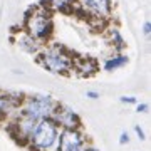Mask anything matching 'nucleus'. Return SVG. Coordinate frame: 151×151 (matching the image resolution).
Returning a JSON list of instances; mask_svg holds the SVG:
<instances>
[{"label":"nucleus","mask_w":151,"mask_h":151,"mask_svg":"<svg viewBox=\"0 0 151 151\" xmlns=\"http://www.w3.org/2000/svg\"><path fill=\"white\" fill-rule=\"evenodd\" d=\"M20 29L27 35L35 39L39 44L45 45V44L54 40V14L49 9L42 7L40 4H35L25 10Z\"/></svg>","instance_id":"1"},{"label":"nucleus","mask_w":151,"mask_h":151,"mask_svg":"<svg viewBox=\"0 0 151 151\" xmlns=\"http://www.w3.org/2000/svg\"><path fill=\"white\" fill-rule=\"evenodd\" d=\"M74 57L72 50L52 40L40 47L35 55V62L54 76H70L74 69Z\"/></svg>","instance_id":"2"},{"label":"nucleus","mask_w":151,"mask_h":151,"mask_svg":"<svg viewBox=\"0 0 151 151\" xmlns=\"http://www.w3.org/2000/svg\"><path fill=\"white\" fill-rule=\"evenodd\" d=\"M72 14L86 17L91 25L104 29L113 22L114 4L113 0H76Z\"/></svg>","instance_id":"3"},{"label":"nucleus","mask_w":151,"mask_h":151,"mask_svg":"<svg viewBox=\"0 0 151 151\" xmlns=\"http://www.w3.org/2000/svg\"><path fill=\"white\" fill-rule=\"evenodd\" d=\"M57 103L59 101H55L50 94H25L17 108V114H22L34 121L49 119L52 118Z\"/></svg>","instance_id":"4"},{"label":"nucleus","mask_w":151,"mask_h":151,"mask_svg":"<svg viewBox=\"0 0 151 151\" xmlns=\"http://www.w3.org/2000/svg\"><path fill=\"white\" fill-rule=\"evenodd\" d=\"M60 128L54 123V119H42L39 121L34 133L29 138L27 146L30 151H54L57 148Z\"/></svg>","instance_id":"5"},{"label":"nucleus","mask_w":151,"mask_h":151,"mask_svg":"<svg viewBox=\"0 0 151 151\" xmlns=\"http://www.w3.org/2000/svg\"><path fill=\"white\" fill-rule=\"evenodd\" d=\"M89 145L86 133L82 128L76 129H60L59 139H57V151H84Z\"/></svg>","instance_id":"6"},{"label":"nucleus","mask_w":151,"mask_h":151,"mask_svg":"<svg viewBox=\"0 0 151 151\" xmlns=\"http://www.w3.org/2000/svg\"><path fill=\"white\" fill-rule=\"evenodd\" d=\"M39 121H34L30 118H25V116H22V114H14L12 116V121H10V126H9V131H10V134L15 138L20 145H27L29 143V138L30 134L34 133L35 129V126H37Z\"/></svg>","instance_id":"7"},{"label":"nucleus","mask_w":151,"mask_h":151,"mask_svg":"<svg viewBox=\"0 0 151 151\" xmlns=\"http://www.w3.org/2000/svg\"><path fill=\"white\" fill-rule=\"evenodd\" d=\"M52 119H54V123L59 126L60 129L82 128L79 114L76 113L70 106H65V104H62V103H57V106H55V109H54V114H52Z\"/></svg>","instance_id":"8"},{"label":"nucleus","mask_w":151,"mask_h":151,"mask_svg":"<svg viewBox=\"0 0 151 151\" xmlns=\"http://www.w3.org/2000/svg\"><path fill=\"white\" fill-rule=\"evenodd\" d=\"M25 94L12 91H2L0 89V119L12 118L17 113V108Z\"/></svg>","instance_id":"9"},{"label":"nucleus","mask_w":151,"mask_h":151,"mask_svg":"<svg viewBox=\"0 0 151 151\" xmlns=\"http://www.w3.org/2000/svg\"><path fill=\"white\" fill-rule=\"evenodd\" d=\"M99 72V62L92 57H86V55H81V57H74V69H72V74L79 76V77H92Z\"/></svg>","instance_id":"10"},{"label":"nucleus","mask_w":151,"mask_h":151,"mask_svg":"<svg viewBox=\"0 0 151 151\" xmlns=\"http://www.w3.org/2000/svg\"><path fill=\"white\" fill-rule=\"evenodd\" d=\"M104 35H106V40H108V44L111 45V49H113L114 52H124L126 40H124V35L118 25H114L113 22L108 24L104 27Z\"/></svg>","instance_id":"11"},{"label":"nucleus","mask_w":151,"mask_h":151,"mask_svg":"<svg viewBox=\"0 0 151 151\" xmlns=\"http://www.w3.org/2000/svg\"><path fill=\"white\" fill-rule=\"evenodd\" d=\"M15 44L24 54L34 55V57L39 54V50H40V47H42V44H39L35 39H32L30 35H27L22 29L15 34Z\"/></svg>","instance_id":"12"},{"label":"nucleus","mask_w":151,"mask_h":151,"mask_svg":"<svg viewBox=\"0 0 151 151\" xmlns=\"http://www.w3.org/2000/svg\"><path fill=\"white\" fill-rule=\"evenodd\" d=\"M129 64V55L126 52H113V54L103 60V70L106 72H114L126 67Z\"/></svg>","instance_id":"13"},{"label":"nucleus","mask_w":151,"mask_h":151,"mask_svg":"<svg viewBox=\"0 0 151 151\" xmlns=\"http://www.w3.org/2000/svg\"><path fill=\"white\" fill-rule=\"evenodd\" d=\"M39 4L49 9L52 14H72L76 0H40Z\"/></svg>","instance_id":"14"},{"label":"nucleus","mask_w":151,"mask_h":151,"mask_svg":"<svg viewBox=\"0 0 151 151\" xmlns=\"http://www.w3.org/2000/svg\"><path fill=\"white\" fill-rule=\"evenodd\" d=\"M119 101L123 104H138V97H134V96H121L119 97Z\"/></svg>","instance_id":"15"},{"label":"nucleus","mask_w":151,"mask_h":151,"mask_svg":"<svg viewBox=\"0 0 151 151\" xmlns=\"http://www.w3.org/2000/svg\"><path fill=\"white\" fill-rule=\"evenodd\" d=\"M150 111V104L148 103H138L136 104V113L138 114H146Z\"/></svg>","instance_id":"16"},{"label":"nucleus","mask_w":151,"mask_h":151,"mask_svg":"<svg viewBox=\"0 0 151 151\" xmlns=\"http://www.w3.org/2000/svg\"><path fill=\"white\" fill-rule=\"evenodd\" d=\"M129 141H131L129 133H128V131H121V134H119V145H121V146H126Z\"/></svg>","instance_id":"17"},{"label":"nucleus","mask_w":151,"mask_h":151,"mask_svg":"<svg viewBox=\"0 0 151 151\" xmlns=\"http://www.w3.org/2000/svg\"><path fill=\"white\" fill-rule=\"evenodd\" d=\"M134 133H136V136H138V139H139V141H145L146 139L145 131H143V128H141L139 124H136V126H134Z\"/></svg>","instance_id":"18"},{"label":"nucleus","mask_w":151,"mask_h":151,"mask_svg":"<svg viewBox=\"0 0 151 151\" xmlns=\"http://www.w3.org/2000/svg\"><path fill=\"white\" fill-rule=\"evenodd\" d=\"M141 30H143V34H145L146 37H150V35H151V22L150 20L143 22V27H141Z\"/></svg>","instance_id":"19"},{"label":"nucleus","mask_w":151,"mask_h":151,"mask_svg":"<svg viewBox=\"0 0 151 151\" xmlns=\"http://www.w3.org/2000/svg\"><path fill=\"white\" fill-rule=\"evenodd\" d=\"M86 97H89V99H92V101H96V99H99V97H101V94H99L97 91L89 89V91H86Z\"/></svg>","instance_id":"20"},{"label":"nucleus","mask_w":151,"mask_h":151,"mask_svg":"<svg viewBox=\"0 0 151 151\" xmlns=\"http://www.w3.org/2000/svg\"><path fill=\"white\" fill-rule=\"evenodd\" d=\"M84 151H97V150H96V148H94V146L87 145V146H86V150H84Z\"/></svg>","instance_id":"21"},{"label":"nucleus","mask_w":151,"mask_h":151,"mask_svg":"<svg viewBox=\"0 0 151 151\" xmlns=\"http://www.w3.org/2000/svg\"><path fill=\"white\" fill-rule=\"evenodd\" d=\"M54 151H57V150H54Z\"/></svg>","instance_id":"22"}]
</instances>
